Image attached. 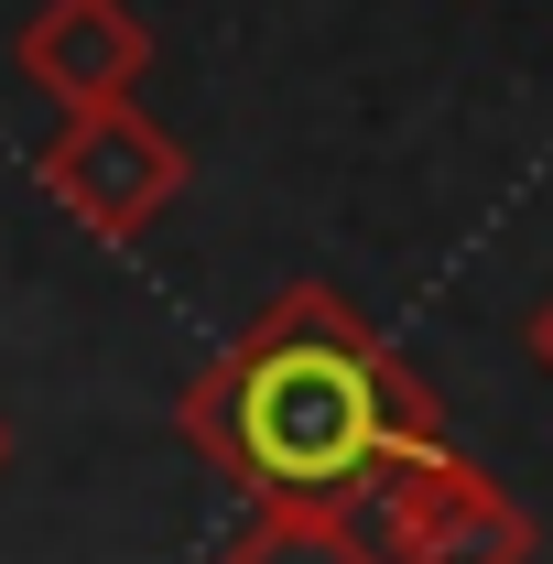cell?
<instances>
[{
	"instance_id": "1",
	"label": "cell",
	"mask_w": 553,
	"mask_h": 564,
	"mask_svg": "<svg viewBox=\"0 0 553 564\" xmlns=\"http://www.w3.org/2000/svg\"><path fill=\"white\" fill-rule=\"evenodd\" d=\"M185 434L261 510H358L380 489V467L445 445V402L347 293L293 282L185 391Z\"/></svg>"
},
{
	"instance_id": "2",
	"label": "cell",
	"mask_w": 553,
	"mask_h": 564,
	"mask_svg": "<svg viewBox=\"0 0 553 564\" xmlns=\"http://www.w3.org/2000/svg\"><path fill=\"white\" fill-rule=\"evenodd\" d=\"M369 510H380V564H532L543 554L532 510L499 489L488 467H467L456 445L380 467Z\"/></svg>"
},
{
	"instance_id": "3",
	"label": "cell",
	"mask_w": 553,
	"mask_h": 564,
	"mask_svg": "<svg viewBox=\"0 0 553 564\" xmlns=\"http://www.w3.org/2000/svg\"><path fill=\"white\" fill-rule=\"evenodd\" d=\"M33 174H44V196H55L87 239H109V250H120V239H141L152 217L185 196V174H196V163H185V141L131 98V109H87V120H66V131L44 141V163H33Z\"/></svg>"
},
{
	"instance_id": "4",
	"label": "cell",
	"mask_w": 553,
	"mask_h": 564,
	"mask_svg": "<svg viewBox=\"0 0 553 564\" xmlns=\"http://www.w3.org/2000/svg\"><path fill=\"white\" fill-rule=\"evenodd\" d=\"M11 66L33 76L66 120L131 109L141 76H152V22H141L131 0H44V11L11 33Z\"/></svg>"
},
{
	"instance_id": "5",
	"label": "cell",
	"mask_w": 553,
	"mask_h": 564,
	"mask_svg": "<svg viewBox=\"0 0 553 564\" xmlns=\"http://www.w3.org/2000/svg\"><path fill=\"white\" fill-rule=\"evenodd\" d=\"M217 564H380V554L347 532L337 510H261Z\"/></svg>"
},
{
	"instance_id": "6",
	"label": "cell",
	"mask_w": 553,
	"mask_h": 564,
	"mask_svg": "<svg viewBox=\"0 0 553 564\" xmlns=\"http://www.w3.org/2000/svg\"><path fill=\"white\" fill-rule=\"evenodd\" d=\"M521 348H532V369H543V380H553V293H543V304H532V326H521Z\"/></svg>"
},
{
	"instance_id": "7",
	"label": "cell",
	"mask_w": 553,
	"mask_h": 564,
	"mask_svg": "<svg viewBox=\"0 0 553 564\" xmlns=\"http://www.w3.org/2000/svg\"><path fill=\"white\" fill-rule=\"evenodd\" d=\"M0 467H11V413H0Z\"/></svg>"
}]
</instances>
